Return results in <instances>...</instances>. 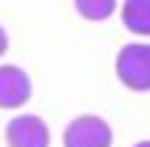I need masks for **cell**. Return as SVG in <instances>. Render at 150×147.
Returning a JSON list of instances; mask_svg holds the SVG:
<instances>
[{
	"instance_id": "4",
	"label": "cell",
	"mask_w": 150,
	"mask_h": 147,
	"mask_svg": "<svg viewBox=\"0 0 150 147\" xmlns=\"http://www.w3.org/2000/svg\"><path fill=\"white\" fill-rule=\"evenodd\" d=\"M30 93H33V84L24 69L12 63L0 66V108H21L30 99Z\"/></svg>"
},
{
	"instance_id": "5",
	"label": "cell",
	"mask_w": 150,
	"mask_h": 147,
	"mask_svg": "<svg viewBox=\"0 0 150 147\" xmlns=\"http://www.w3.org/2000/svg\"><path fill=\"white\" fill-rule=\"evenodd\" d=\"M123 27L135 36H150V0H123Z\"/></svg>"
},
{
	"instance_id": "8",
	"label": "cell",
	"mask_w": 150,
	"mask_h": 147,
	"mask_svg": "<svg viewBox=\"0 0 150 147\" xmlns=\"http://www.w3.org/2000/svg\"><path fill=\"white\" fill-rule=\"evenodd\" d=\"M135 147H150V141H138V144H135Z\"/></svg>"
},
{
	"instance_id": "3",
	"label": "cell",
	"mask_w": 150,
	"mask_h": 147,
	"mask_svg": "<svg viewBox=\"0 0 150 147\" xmlns=\"http://www.w3.org/2000/svg\"><path fill=\"white\" fill-rule=\"evenodd\" d=\"M6 144L9 147H48L51 132L45 120L36 114H18L6 123Z\"/></svg>"
},
{
	"instance_id": "2",
	"label": "cell",
	"mask_w": 150,
	"mask_h": 147,
	"mask_svg": "<svg viewBox=\"0 0 150 147\" xmlns=\"http://www.w3.org/2000/svg\"><path fill=\"white\" fill-rule=\"evenodd\" d=\"M111 126L96 114H81L63 129V147H111Z\"/></svg>"
},
{
	"instance_id": "1",
	"label": "cell",
	"mask_w": 150,
	"mask_h": 147,
	"mask_svg": "<svg viewBox=\"0 0 150 147\" xmlns=\"http://www.w3.org/2000/svg\"><path fill=\"white\" fill-rule=\"evenodd\" d=\"M114 69H117V78L123 87L138 90V93L150 90V45H144V42L123 45Z\"/></svg>"
},
{
	"instance_id": "6",
	"label": "cell",
	"mask_w": 150,
	"mask_h": 147,
	"mask_svg": "<svg viewBox=\"0 0 150 147\" xmlns=\"http://www.w3.org/2000/svg\"><path fill=\"white\" fill-rule=\"evenodd\" d=\"M75 9L87 21H105V18L114 15L117 0H75Z\"/></svg>"
},
{
	"instance_id": "7",
	"label": "cell",
	"mask_w": 150,
	"mask_h": 147,
	"mask_svg": "<svg viewBox=\"0 0 150 147\" xmlns=\"http://www.w3.org/2000/svg\"><path fill=\"white\" fill-rule=\"evenodd\" d=\"M6 48H9V36H6L3 27H0V54H6Z\"/></svg>"
}]
</instances>
